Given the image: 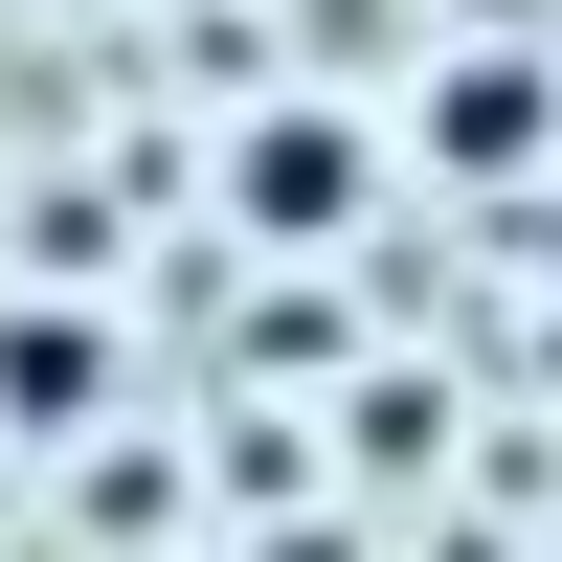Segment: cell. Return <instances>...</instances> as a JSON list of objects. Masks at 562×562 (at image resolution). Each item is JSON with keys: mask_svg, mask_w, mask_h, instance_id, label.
Segmentation results:
<instances>
[{"mask_svg": "<svg viewBox=\"0 0 562 562\" xmlns=\"http://www.w3.org/2000/svg\"><path fill=\"white\" fill-rule=\"evenodd\" d=\"M90 405H113V338H90V315H0V428H90Z\"/></svg>", "mask_w": 562, "mask_h": 562, "instance_id": "6da1fadb", "label": "cell"}, {"mask_svg": "<svg viewBox=\"0 0 562 562\" xmlns=\"http://www.w3.org/2000/svg\"><path fill=\"white\" fill-rule=\"evenodd\" d=\"M248 225H270V248H315V225H360V135L270 113V135H248Z\"/></svg>", "mask_w": 562, "mask_h": 562, "instance_id": "7a4b0ae2", "label": "cell"}]
</instances>
